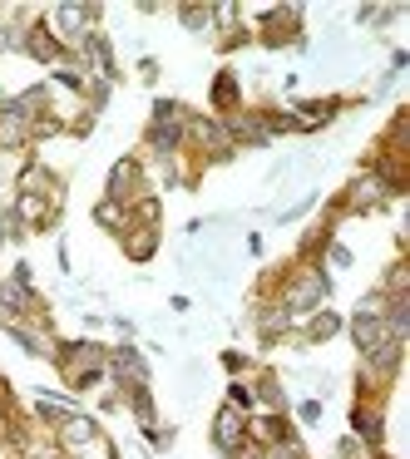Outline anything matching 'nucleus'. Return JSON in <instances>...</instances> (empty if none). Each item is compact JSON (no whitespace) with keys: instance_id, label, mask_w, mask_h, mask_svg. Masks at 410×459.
I'll return each mask as SVG.
<instances>
[{"instance_id":"obj_1","label":"nucleus","mask_w":410,"mask_h":459,"mask_svg":"<svg viewBox=\"0 0 410 459\" xmlns=\"http://www.w3.org/2000/svg\"><path fill=\"white\" fill-rule=\"evenodd\" d=\"M238 439H243L238 410H222V415H218V444H222V449H238Z\"/></svg>"},{"instance_id":"obj_3","label":"nucleus","mask_w":410,"mask_h":459,"mask_svg":"<svg viewBox=\"0 0 410 459\" xmlns=\"http://www.w3.org/2000/svg\"><path fill=\"white\" fill-rule=\"evenodd\" d=\"M54 20H60V30H65V35H79V30H84V20H89V10H84V6H60V10H54Z\"/></svg>"},{"instance_id":"obj_5","label":"nucleus","mask_w":410,"mask_h":459,"mask_svg":"<svg viewBox=\"0 0 410 459\" xmlns=\"http://www.w3.org/2000/svg\"><path fill=\"white\" fill-rule=\"evenodd\" d=\"M0 238H6V227H0Z\"/></svg>"},{"instance_id":"obj_2","label":"nucleus","mask_w":410,"mask_h":459,"mask_svg":"<svg viewBox=\"0 0 410 459\" xmlns=\"http://www.w3.org/2000/svg\"><path fill=\"white\" fill-rule=\"evenodd\" d=\"M321 297H326V281H321V277H307V281L297 286V297H291V306H302V311H307V306H317Z\"/></svg>"},{"instance_id":"obj_4","label":"nucleus","mask_w":410,"mask_h":459,"mask_svg":"<svg viewBox=\"0 0 410 459\" xmlns=\"http://www.w3.org/2000/svg\"><path fill=\"white\" fill-rule=\"evenodd\" d=\"M129 178H139V168L134 163H119V168H114V193H129Z\"/></svg>"}]
</instances>
